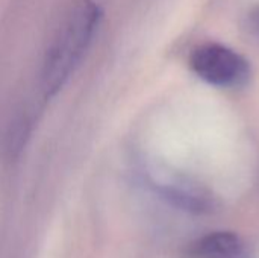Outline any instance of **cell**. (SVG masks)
<instances>
[{
  "instance_id": "1",
  "label": "cell",
  "mask_w": 259,
  "mask_h": 258,
  "mask_svg": "<svg viewBox=\"0 0 259 258\" xmlns=\"http://www.w3.org/2000/svg\"><path fill=\"white\" fill-rule=\"evenodd\" d=\"M99 21L100 8L93 0H76L67 8L42 61L41 84L47 96L56 94L79 65Z\"/></svg>"
},
{
  "instance_id": "2",
  "label": "cell",
  "mask_w": 259,
  "mask_h": 258,
  "mask_svg": "<svg viewBox=\"0 0 259 258\" xmlns=\"http://www.w3.org/2000/svg\"><path fill=\"white\" fill-rule=\"evenodd\" d=\"M193 70L217 87H238L249 79V64L237 52L222 44H205L191 55Z\"/></svg>"
},
{
  "instance_id": "3",
  "label": "cell",
  "mask_w": 259,
  "mask_h": 258,
  "mask_svg": "<svg viewBox=\"0 0 259 258\" xmlns=\"http://www.w3.org/2000/svg\"><path fill=\"white\" fill-rule=\"evenodd\" d=\"M191 255L194 258H247V248L232 233H212L193 245Z\"/></svg>"
}]
</instances>
